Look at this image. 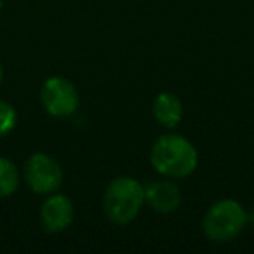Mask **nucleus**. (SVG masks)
Returning <instances> with one entry per match:
<instances>
[{"mask_svg":"<svg viewBox=\"0 0 254 254\" xmlns=\"http://www.w3.org/2000/svg\"><path fill=\"white\" fill-rule=\"evenodd\" d=\"M183 202L180 187L171 180L152 181L145 187V204L159 214H171L178 211Z\"/></svg>","mask_w":254,"mask_h":254,"instance_id":"7","label":"nucleus"},{"mask_svg":"<svg viewBox=\"0 0 254 254\" xmlns=\"http://www.w3.org/2000/svg\"><path fill=\"white\" fill-rule=\"evenodd\" d=\"M2 4H4V0H0V9H2Z\"/></svg>","mask_w":254,"mask_h":254,"instance_id":"13","label":"nucleus"},{"mask_svg":"<svg viewBox=\"0 0 254 254\" xmlns=\"http://www.w3.org/2000/svg\"><path fill=\"white\" fill-rule=\"evenodd\" d=\"M247 225V211L233 198H221L207 209L202 230L212 242H230L242 233Z\"/></svg>","mask_w":254,"mask_h":254,"instance_id":"3","label":"nucleus"},{"mask_svg":"<svg viewBox=\"0 0 254 254\" xmlns=\"http://www.w3.org/2000/svg\"><path fill=\"white\" fill-rule=\"evenodd\" d=\"M16 122H18L16 108L11 105V103L0 99V138L7 136L9 132L14 129Z\"/></svg>","mask_w":254,"mask_h":254,"instance_id":"10","label":"nucleus"},{"mask_svg":"<svg viewBox=\"0 0 254 254\" xmlns=\"http://www.w3.org/2000/svg\"><path fill=\"white\" fill-rule=\"evenodd\" d=\"M25 181L32 191L51 195L63 183V169L54 157L47 153H33L25 164Z\"/></svg>","mask_w":254,"mask_h":254,"instance_id":"5","label":"nucleus"},{"mask_svg":"<svg viewBox=\"0 0 254 254\" xmlns=\"http://www.w3.org/2000/svg\"><path fill=\"white\" fill-rule=\"evenodd\" d=\"M153 117L160 126L174 129L183 119V103L173 92H160L153 101Z\"/></svg>","mask_w":254,"mask_h":254,"instance_id":"8","label":"nucleus"},{"mask_svg":"<svg viewBox=\"0 0 254 254\" xmlns=\"http://www.w3.org/2000/svg\"><path fill=\"white\" fill-rule=\"evenodd\" d=\"M153 169L171 180H181L198 166V152L188 138L174 132H167L157 138L150 152Z\"/></svg>","mask_w":254,"mask_h":254,"instance_id":"1","label":"nucleus"},{"mask_svg":"<svg viewBox=\"0 0 254 254\" xmlns=\"http://www.w3.org/2000/svg\"><path fill=\"white\" fill-rule=\"evenodd\" d=\"M4 80V68H2V63H0V84Z\"/></svg>","mask_w":254,"mask_h":254,"instance_id":"11","label":"nucleus"},{"mask_svg":"<svg viewBox=\"0 0 254 254\" xmlns=\"http://www.w3.org/2000/svg\"><path fill=\"white\" fill-rule=\"evenodd\" d=\"M145 205V187L129 176L115 178L103 195V211L113 225L126 226L132 223Z\"/></svg>","mask_w":254,"mask_h":254,"instance_id":"2","label":"nucleus"},{"mask_svg":"<svg viewBox=\"0 0 254 254\" xmlns=\"http://www.w3.org/2000/svg\"><path fill=\"white\" fill-rule=\"evenodd\" d=\"M40 101L51 117L68 119L80 106V96L73 84L64 77H51L40 89Z\"/></svg>","mask_w":254,"mask_h":254,"instance_id":"4","label":"nucleus"},{"mask_svg":"<svg viewBox=\"0 0 254 254\" xmlns=\"http://www.w3.org/2000/svg\"><path fill=\"white\" fill-rule=\"evenodd\" d=\"M75 209L71 200L63 193H51L40 207V225L46 232L60 233L71 225Z\"/></svg>","mask_w":254,"mask_h":254,"instance_id":"6","label":"nucleus"},{"mask_svg":"<svg viewBox=\"0 0 254 254\" xmlns=\"http://www.w3.org/2000/svg\"><path fill=\"white\" fill-rule=\"evenodd\" d=\"M19 187V171L12 160L0 157V198L11 197Z\"/></svg>","mask_w":254,"mask_h":254,"instance_id":"9","label":"nucleus"},{"mask_svg":"<svg viewBox=\"0 0 254 254\" xmlns=\"http://www.w3.org/2000/svg\"><path fill=\"white\" fill-rule=\"evenodd\" d=\"M249 219L254 223V212H253V211H251V214H249V212H247V221H249Z\"/></svg>","mask_w":254,"mask_h":254,"instance_id":"12","label":"nucleus"}]
</instances>
